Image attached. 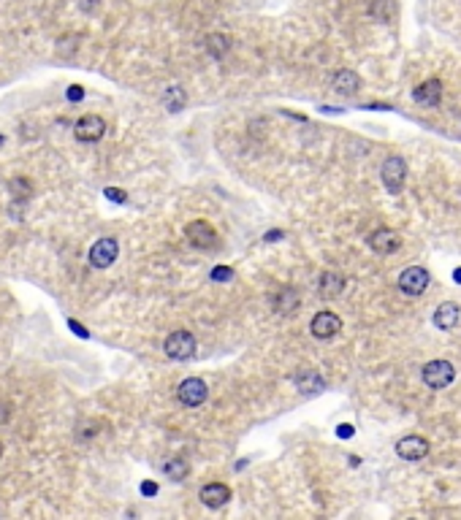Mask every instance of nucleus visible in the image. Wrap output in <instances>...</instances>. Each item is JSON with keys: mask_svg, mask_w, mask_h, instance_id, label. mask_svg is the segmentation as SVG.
<instances>
[{"mask_svg": "<svg viewBox=\"0 0 461 520\" xmlns=\"http://www.w3.org/2000/svg\"><path fill=\"white\" fill-rule=\"evenodd\" d=\"M296 306H298L296 290H293V288H285V290H283V296L277 298V309H280V312H285V315H290V312H293Z\"/></svg>", "mask_w": 461, "mask_h": 520, "instance_id": "obj_20", "label": "nucleus"}, {"mask_svg": "<svg viewBox=\"0 0 461 520\" xmlns=\"http://www.w3.org/2000/svg\"><path fill=\"white\" fill-rule=\"evenodd\" d=\"M399 244H402V239H399V233L391 231V228H378V231L369 236V246H372L375 252H380V255H391V252L399 249Z\"/></svg>", "mask_w": 461, "mask_h": 520, "instance_id": "obj_11", "label": "nucleus"}, {"mask_svg": "<svg viewBox=\"0 0 461 520\" xmlns=\"http://www.w3.org/2000/svg\"><path fill=\"white\" fill-rule=\"evenodd\" d=\"M337 434H339V439H350L353 434H355V428H353V425H339Z\"/></svg>", "mask_w": 461, "mask_h": 520, "instance_id": "obj_28", "label": "nucleus"}, {"mask_svg": "<svg viewBox=\"0 0 461 520\" xmlns=\"http://www.w3.org/2000/svg\"><path fill=\"white\" fill-rule=\"evenodd\" d=\"M396 455L405 458V461H420V458L429 455V442L423 437H415V434L402 437L399 439V444H396Z\"/></svg>", "mask_w": 461, "mask_h": 520, "instance_id": "obj_10", "label": "nucleus"}, {"mask_svg": "<svg viewBox=\"0 0 461 520\" xmlns=\"http://www.w3.org/2000/svg\"><path fill=\"white\" fill-rule=\"evenodd\" d=\"M380 177H383L385 190L391 192V195H399L402 187H405V179H407L405 160H402V157H388V160L383 163V168H380Z\"/></svg>", "mask_w": 461, "mask_h": 520, "instance_id": "obj_4", "label": "nucleus"}, {"mask_svg": "<svg viewBox=\"0 0 461 520\" xmlns=\"http://www.w3.org/2000/svg\"><path fill=\"white\" fill-rule=\"evenodd\" d=\"M369 11H372V16H378L380 22H388L393 16V3L391 0H372Z\"/></svg>", "mask_w": 461, "mask_h": 520, "instance_id": "obj_21", "label": "nucleus"}, {"mask_svg": "<svg viewBox=\"0 0 461 520\" xmlns=\"http://www.w3.org/2000/svg\"><path fill=\"white\" fill-rule=\"evenodd\" d=\"M339 328H342V320H339L334 312H318V315L312 317L310 323V331L315 339H331V336H337Z\"/></svg>", "mask_w": 461, "mask_h": 520, "instance_id": "obj_9", "label": "nucleus"}, {"mask_svg": "<svg viewBox=\"0 0 461 520\" xmlns=\"http://www.w3.org/2000/svg\"><path fill=\"white\" fill-rule=\"evenodd\" d=\"M342 290H345V276L337 274V271H325L320 276V296L323 298H337L342 296Z\"/></svg>", "mask_w": 461, "mask_h": 520, "instance_id": "obj_17", "label": "nucleus"}, {"mask_svg": "<svg viewBox=\"0 0 461 520\" xmlns=\"http://www.w3.org/2000/svg\"><path fill=\"white\" fill-rule=\"evenodd\" d=\"M415 100L423 103V106H437L440 103V98H442V84L440 79H429V82H423L420 87H415Z\"/></svg>", "mask_w": 461, "mask_h": 520, "instance_id": "obj_15", "label": "nucleus"}, {"mask_svg": "<svg viewBox=\"0 0 461 520\" xmlns=\"http://www.w3.org/2000/svg\"><path fill=\"white\" fill-rule=\"evenodd\" d=\"M176 396H179V401H182L185 407H201L203 401H206V396H209V388H206V383L198 380V377H188L185 383H179Z\"/></svg>", "mask_w": 461, "mask_h": 520, "instance_id": "obj_6", "label": "nucleus"}, {"mask_svg": "<svg viewBox=\"0 0 461 520\" xmlns=\"http://www.w3.org/2000/svg\"><path fill=\"white\" fill-rule=\"evenodd\" d=\"M296 388L301 393H320L325 388V383L315 369H301L296 374Z\"/></svg>", "mask_w": 461, "mask_h": 520, "instance_id": "obj_16", "label": "nucleus"}, {"mask_svg": "<svg viewBox=\"0 0 461 520\" xmlns=\"http://www.w3.org/2000/svg\"><path fill=\"white\" fill-rule=\"evenodd\" d=\"M212 279H215V282H228V279H233V269H228V266H217V269H212Z\"/></svg>", "mask_w": 461, "mask_h": 520, "instance_id": "obj_24", "label": "nucleus"}, {"mask_svg": "<svg viewBox=\"0 0 461 520\" xmlns=\"http://www.w3.org/2000/svg\"><path fill=\"white\" fill-rule=\"evenodd\" d=\"M0 455H3V444H0Z\"/></svg>", "mask_w": 461, "mask_h": 520, "instance_id": "obj_31", "label": "nucleus"}, {"mask_svg": "<svg viewBox=\"0 0 461 520\" xmlns=\"http://www.w3.org/2000/svg\"><path fill=\"white\" fill-rule=\"evenodd\" d=\"M459 303H453V301H445V303H440L437 306V312H434V326L437 328H442V331H450L456 323H459Z\"/></svg>", "mask_w": 461, "mask_h": 520, "instance_id": "obj_14", "label": "nucleus"}, {"mask_svg": "<svg viewBox=\"0 0 461 520\" xmlns=\"http://www.w3.org/2000/svg\"><path fill=\"white\" fill-rule=\"evenodd\" d=\"M166 106H168V111H179L185 106V93L179 87H168L166 90Z\"/></svg>", "mask_w": 461, "mask_h": 520, "instance_id": "obj_22", "label": "nucleus"}, {"mask_svg": "<svg viewBox=\"0 0 461 520\" xmlns=\"http://www.w3.org/2000/svg\"><path fill=\"white\" fill-rule=\"evenodd\" d=\"M163 472H166V477L176 482V479H185L190 474V464L182 455H171V458L163 461Z\"/></svg>", "mask_w": 461, "mask_h": 520, "instance_id": "obj_18", "label": "nucleus"}, {"mask_svg": "<svg viewBox=\"0 0 461 520\" xmlns=\"http://www.w3.org/2000/svg\"><path fill=\"white\" fill-rule=\"evenodd\" d=\"M106 133V123L98 117V114H87V117H81L76 128H74V136L84 141V144H95V141H101Z\"/></svg>", "mask_w": 461, "mask_h": 520, "instance_id": "obj_8", "label": "nucleus"}, {"mask_svg": "<svg viewBox=\"0 0 461 520\" xmlns=\"http://www.w3.org/2000/svg\"><path fill=\"white\" fill-rule=\"evenodd\" d=\"M331 87L337 90L339 95H355L358 90H361V79H358V73L350 68H342L334 73V79H331Z\"/></svg>", "mask_w": 461, "mask_h": 520, "instance_id": "obj_12", "label": "nucleus"}, {"mask_svg": "<svg viewBox=\"0 0 461 520\" xmlns=\"http://www.w3.org/2000/svg\"><path fill=\"white\" fill-rule=\"evenodd\" d=\"M166 355L174 358V360H188V358L196 355V336L190 331H174L168 339H166Z\"/></svg>", "mask_w": 461, "mask_h": 520, "instance_id": "obj_1", "label": "nucleus"}, {"mask_svg": "<svg viewBox=\"0 0 461 520\" xmlns=\"http://www.w3.org/2000/svg\"><path fill=\"white\" fill-rule=\"evenodd\" d=\"M185 233H188L190 244L198 246V249H215L217 246V231L206 219H193L185 228Z\"/></svg>", "mask_w": 461, "mask_h": 520, "instance_id": "obj_7", "label": "nucleus"}, {"mask_svg": "<svg viewBox=\"0 0 461 520\" xmlns=\"http://www.w3.org/2000/svg\"><path fill=\"white\" fill-rule=\"evenodd\" d=\"M396 282H399V290H402L405 296H420L423 290L429 288L432 276H429L426 269H420V266H407Z\"/></svg>", "mask_w": 461, "mask_h": 520, "instance_id": "obj_3", "label": "nucleus"}, {"mask_svg": "<svg viewBox=\"0 0 461 520\" xmlns=\"http://www.w3.org/2000/svg\"><path fill=\"white\" fill-rule=\"evenodd\" d=\"M68 326H71V331H74V333H79L81 339H87V336H90V333H87V328H81V323H76V320H68Z\"/></svg>", "mask_w": 461, "mask_h": 520, "instance_id": "obj_27", "label": "nucleus"}, {"mask_svg": "<svg viewBox=\"0 0 461 520\" xmlns=\"http://www.w3.org/2000/svg\"><path fill=\"white\" fill-rule=\"evenodd\" d=\"M9 190H11L14 198L25 201V198H30V195H33V184H30L25 177H16V179H11V182H9Z\"/></svg>", "mask_w": 461, "mask_h": 520, "instance_id": "obj_19", "label": "nucleus"}, {"mask_svg": "<svg viewBox=\"0 0 461 520\" xmlns=\"http://www.w3.org/2000/svg\"><path fill=\"white\" fill-rule=\"evenodd\" d=\"M453 279H456V282H461V269H456V271H453Z\"/></svg>", "mask_w": 461, "mask_h": 520, "instance_id": "obj_30", "label": "nucleus"}, {"mask_svg": "<svg viewBox=\"0 0 461 520\" xmlns=\"http://www.w3.org/2000/svg\"><path fill=\"white\" fill-rule=\"evenodd\" d=\"M141 493H144V496H155V493H158V485H155V482H141Z\"/></svg>", "mask_w": 461, "mask_h": 520, "instance_id": "obj_29", "label": "nucleus"}, {"mask_svg": "<svg viewBox=\"0 0 461 520\" xmlns=\"http://www.w3.org/2000/svg\"><path fill=\"white\" fill-rule=\"evenodd\" d=\"M209 52L215 57H220V55H226L228 52V38L226 36H209Z\"/></svg>", "mask_w": 461, "mask_h": 520, "instance_id": "obj_23", "label": "nucleus"}, {"mask_svg": "<svg viewBox=\"0 0 461 520\" xmlns=\"http://www.w3.org/2000/svg\"><path fill=\"white\" fill-rule=\"evenodd\" d=\"M66 98L71 100V103H76V100H81V98H84V90H81L79 84H74V87H68Z\"/></svg>", "mask_w": 461, "mask_h": 520, "instance_id": "obj_26", "label": "nucleus"}, {"mask_svg": "<svg viewBox=\"0 0 461 520\" xmlns=\"http://www.w3.org/2000/svg\"><path fill=\"white\" fill-rule=\"evenodd\" d=\"M103 195H106L108 201H114V204H125V201H128V192L117 190V187H106V190H103Z\"/></svg>", "mask_w": 461, "mask_h": 520, "instance_id": "obj_25", "label": "nucleus"}, {"mask_svg": "<svg viewBox=\"0 0 461 520\" xmlns=\"http://www.w3.org/2000/svg\"><path fill=\"white\" fill-rule=\"evenodd\" d=\"M228 499H230V491L228 485H223V482H209V485L201 488V501L206 506H212V509L228 504Z\"/></svg>", "mask_w": 461, "mask_h": 520, "instance_id": "obj_13", "label": "nucleus"}, {"mask_svg": "<svg viewBox=\"0 0 461 520\" xmlns=\"http://www.w3.org/2000/svg\"><path fill=\"white\" fill-rule=\"evenodd\" d=\"M117 255H120V244L111 236H103V239H98L90 246V263H93L95 269H108L117 260Z\"/></svg>", "mask_w": 461, "mask_h": 520, "instance_id": "obj_5", "label": "nucleus"}, {"mask_svg": "<svg viewBox=\"0 0 461 520\" xmlns=\"http://www.w3.org/2000/svg\"><path fill=\"white\" fill-rule=\"evenodd\" d=\"M453 377H456V369H453L450 360H432V363L423 366V383L429 385V388H434V390L447 388V385L453 383Z\"/></svg>", "mask_w": 461, "mask_h": 520, "instance_id": "obj_2", "label": "nucleus"}]
</instances>
